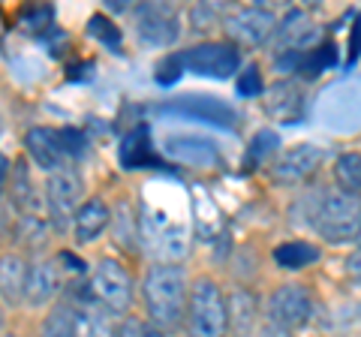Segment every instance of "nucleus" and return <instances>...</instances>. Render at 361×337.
I'll return each mask as SVG.
<instances>
[{
    "instance_id": "nucleus-31",
    "label": "nucleus",
    "mask_w": 361,
    "mask_h": 337,
    "mask_svg": "<svg viewBox=\"0 0 361 337\" xmlns=\"http://www.w3.org/2000/svg\"><path fill=\"white\" fill-rule=\"evenodd\" d=\"M142 334H145V325L135 317H127L123 322H118V329H115V337H142Z\"/></svg>"
},
{
    "instance_id": "nucleus-36",
    "label": "nucleus",
    "mask_w": 361,
    "mask_h": 337,
    "mask_svg": "<svg viewBox=\"0 0 361 337\" xmlns=\"http://www.w3.org/2000/svg\"><path fill=\"white\" fill-rule=\"evenodd\" d=\"M4 325H6V301L0 298V329H4Z\"/></svg>"
},
{
    "instance_id": "nucleus-8",
    "label": "nucleus",
    "mask_w": 361,
    "mask_h": 337,
    "mask_svg": "<svg viewBox=\"0 0 361 337\" xmlns=\"http://www.w3.org/2000/svg\"><path fill=\"white\" fill-rule=\"evenodd\" d=\"M223 27L232 42H238L244 49H256L262 42H268V37L277 30V16L265 6H244L238 13L226 16Z\"/></svg>"
},
{
    "instance_id": "nucleus-30",
    "label": "nucleus",
    "mask_w": 361,
    "mask_h": 337,
    "mask_svg": "<svg viewBox=\"0 0 361 337\" xmlns=\"http://www.w3.org/2000/svg\"><path fill=\"white\" fill-rule=\"evenodd\" d=\"M180 70H184V63H180V54H172V58H166V61L157 63L154 73H157V82H160V85H172V82H178Z\"/></svg>"
},
{
    "instance_id": "nucleus-6",
    "label": "nucleus",
    "mask_w": 361,
    "mask_h": 337,
    "mask_svg": "<svg viewBox=\"0 0 361 337\" xmlns=\"http://www.w3.org/2000/svg\"><path fill=\"white\" fill-rule=\"evenodd\" d=\"M313 317V295L307 286L286 283L268 295V319L277 329H301Z\"/></svg>"
},
{
    "instance_id": "nucleus-14",
    "label": "nucleus",
    "mask_w": 361,
    "mask_h": 337,
    "mask_svg": "<svg viewBox=\"0 0 361 337\" xmlns=\"http://www.w3.org/2000/svg\"><path fill=\"white\" fill-rule=\"evenodd\" d=\"M111 226V208L103 196H90L73 214V235L75 244H90Z\"/></svg>"
},
{
    "instance_id": "nucleus-19",
    "label": "nucleus",
    "mask_w": 361,
    "mask_h": 337,
    "mask_svg": "<svg viewBox=\"0 0 361 337\" xmlns=\"http://www.w3.org/2000/svg\"><path fill=\"white\" fill-rule=\"evenodd\" d=\"M319 259V250L307 241H286L274 250V262L286 271H298V268H307Z\"/></svg>"
},
{
    "instance_id": "nucleus-9",
    "label": "nucleus",
    "mask_w": 361,
    "mask_h": 337,
    "mask_svg": "<svg viewBox=\"0 0 361 337\" xmlns=\"http://www.w3.org/2000/svg\"><path fill=\"white\" fill-rule=\"evenodd\" d=\"M133 21H135V33L142 37V42L157 49L172 46L180 33L178 16L169 9L166 4H142L133 9Z\"/></svg>"
},
{
    "instance_id": "nucleus-32",
    "label": "nucleus",
    "mask_w": 361,
    "mask_h": 337,
    "mask_svg": "<svg viewBox=\"0 0 361 337\" xmlns=\"http://www.w3.org/2000/svg\"><path fill=\"white\" fill-rule=\"evenodd\" d=\"M190 18H193L196 30H208V25H214V13L208 6H193V13H190Z\"/></svg>"
},
{
    "instance_id": "nucleus-26",
    "label": "nucleus",
    "mask_w": 361,
    "mask_h": 337,
    "mask_svg": "<svg viewBox=\"0 0 361 337\" xmlns=\"http://www.w3.org/2000/svg\"><path fill=\"white\" fill-rule=\"evenodd\" d=\"M226 313H229V329L238 325V334H244L247 329H250V319H253V301L247 298L244 292H238V295L226 305Z\"/></svg>"
},
{
    "instance_id": "nucleus-27",
    "label": "nucleus",
    "mask_w": 361,
    "mask_h": 337,
    "mask_svg": "<svg viewBox=\"0 0 361 337\" xmlns=\"http://www.w3.org/2000/svg\"><path fill=\"white\" fill-rule=\"evenodd\" d=\"M90 37H97L99 42H103V46H111V49H121V30L111 25V21L106 18V16H94L90 18Z\"/></svg>"
},
{
    "instance_id": "nucleus-13",
    "label": "nucleus",
    "mask_w": 361,
    "mask_h": 337,
    "mask_svg": "<svg viewBox=\"0 0 361 337\" xmlns=\"http://www.w3.org/2000/svg\"><path fill=\"white\" fill-rule=\"evenodd\" d=\"M61 292V268L54 259H37L30 262L27 286H25V305L27 307H51Z\"/></svg>"
},
{
    "instance_id": "nucleus-25",
    "label": "nucleus",
    "mask_w": 361,
    "mask_h": 337,
    "mask_svg": "<svg viewBox=\"0 0 361 337\" xmlns=\"http://www.w3.org/2000/svg\"><path fill=\"white\" fill-rule=\"evenodd\" d=\"M277 148H280V136L274 130H259L256 136L250 139V148H247V157H244V168H256L262 166L271 157H277Z\"/></svg>"
},
{
    "instance_id": "nucleus-3",
    "label": "nucleus",
    "mask_w": 361,
    "mask_h": 337,
    "mask_svg": "<svg viewBox=\"0 0 361 337\" xmlns=\"http://www.w3.org/2000/svg\"><path fill=\"white\" fill-rule=\"evenodd\" d=\"M133 295L135 286L127 265L111 259V256H103L87 277V298L106 307L109 313H127L133 307Z\"/></svg>"
},
{
    "instance_id": "nucleus-28",
    "label": "nucleus",
    "mask_w": 361,
    "mask_h": 337,
    "mask_svg": "<svg viewBox=\"0 0 361 337\" xmlns=\"http://www.w3.org/2000/svg\"><path fill=\"white\" fill-rule=\"evenodd\" d=\"M238 94L241 97H256V94H262V70L253 63V66H247V70L238 75Z\"/></svg>"
},
{
    "instance_id": "nucleus-21",
    "label": "nucleus",
    "mask_w": 361,
    "mask_h": 337,
    "mask_svg": "<svg viewBox=\"0 0 361 337\" xmlns=\"http://www.w3.org/2000/svg\"><path fill=\"white\" fill-rule=\"evenodd\" d=\"M334 181L341 187V193L361 196V154L346 151L334 160Z\"/></svg>"
},
{
    "instance_id": "nucleus-5",
    "label": "nucleus",
    "mask_w": 361,
    "mask_h": 337,
    "mask_svg": "<svg viewBox=\"0 0 361 337\" xmlns=\"http://www.w3.org/2000/svg\"><path fill=\"white\" fill-rule=\"evenodd\" d=\"M45 208H49V220L54 226H63L66 220H73L75 208L85 202V181L73 166H63L58 172L45 175Z\"/></svg>"
},
{
    "instance_id": "nucleus-20",
    "label": "nucleus",
    "mask_w": 361,
    "mask_h": 337,
    "mask_svg": "<svg viewBox=\"0 0 361 337\" xmlns=\"http://www.w3.org/2000/svg\"><path fill=\"white\" fill-rule=\"evenodd\" d=\"M9 196L18 205V211H25V214H33L37 211V187L30 184V172L25 168V163H16V172L9 168Z\"/></svg>"
},
{
    "instance_id": "nucleus-11",
    "label": "nucleus",
    "mask_w": 361,
    "mask_h": 337,
    "mask_svg": "<svg viewBox=\"0 0 361 337\" xmlns=\"http://www.w3.org/2000/svg\"><path fill=\"white\" fill-rule=\"evenodd\" d=\"M163 111H175V115H187V118H199L205 123H217L223 130H232L238 123V111L229 103H223L217 97H178L172 103H166Z\"/></svg>"
},
{
    "instance_id": "nucleus-34",
    "label": "nucleus",
    "mask_w": 361,
    "mask_h": 337,
    "mask_svg": "<svg viewBox=\"0 0 361 337\" xmlns=\"http://www.w3.org/2000/svg\"><path fill=\"white\" fill-rule=\"evenodd\" d=\"M9 157L0 151V199H4V193H6V181H9Z\"/></svg>"
},
{
    "instance_id": "nucleus-12",
    "label": "nucleus",
    "mask_w": 361,
    "mask_h": 337,
    "mask_svg": "<svg viewBox=\"0 0 361 337\" xmlns=\"http://www.w3.org/2000/svg\"><path fill=\"white\" fill-rule=\"evenodd\" d=\"M25 151L33 166H39L42 172H58L66 166V151L61 145V130L51 127H30L25 133Z\"/></svg>"
},
{
    "instance_id": "nucleus-15",
    "label": "nucleus",
    "mask_w": 361,
    "mask_h": 337,
    "mask_svg": "<svg viewBox=\"0 0 361 337\" xmlns=\"http://www.w3.org/2000/svg\"><path fill=\"white\" fill-rule=\"evenodd\" d=\"M27 271H30V262L21 253H4L0 256V298L6 301V307L25 301Z\"/></svg>"
},
{
    "instance_id": "nucleus-22",
    "label": "nucleus",
    "mask_w": 361,
    "mask_h": 337,
    "mask_svg": "<svg viewBox=\"0 0 361 337\" xmlns=\"http://www.w3.org/2000/svg\"><path fill=\"white\" fill-rule=\"evenodd\" d=\"M337 61V46L334 42H322L316 49H304L295 61V73L304 75V78H316L325 66H331Z\"/></svg>"
},
{
    "instance_id": "nucleus-7",
    "label": "nucleus",
    "mask_w": 361,
    "mask_h": 337,
    "mask_svg": "<svg viewBox=\"0 0 361 337\" xmlns=\"http://www.w3.org/2000/svg\"><path fill=\"white\" fill-rule=\"evenodd\" d=\"M180 63L187 70H193L196 75H208V78H229L238 70V49L229 42H202L187 51H180Z\"/></svg>"
},
{
    "instance_id": "nucleus-38",
    "label": "nucleus",
    "mask_w": 361,
    "mask_h": 337,
    "mask_svg": "<svg viewBox=\"0 0 361 337\" xmlns=\"http://www.w3.org/2000/svg\"><path fill=\"white\" fill-rule=\"evenodd\" d=\"M277 337H283V334H277Z\"/></svg>"
},
{
    "instance_id": "nucleus-33",
    "label": "nucleus",
    "mask_w": 361,
    "mask_h": 337,
    "mask_svg": "<svg viewBox=\"0 0 361 337\" xmlns=\"http://www.w3.org/2000/svg\"><path fill=\"white\" fill-rule=\"evenodd\" d=\"M346 277H353L355 283H361V247L355 253H349V259H346Z\"/></svg>"
},
{
    "instance_id": "nucleus-23",
    "label": "nucleus",
    "mask_w": 361,
    "mask_h": 337,
    "mask_svg": "<svg viewBox=\"0 0 361 337\" xmlns=\"http://www.w3.org/2000/svg\"><path fill=\"white\" fill-rule=\"evenodd\" d=\"M123 166H154L160 163L151 151V139H148V127H135L127 139H123Z\"/></svg>"
},
{
    "instance_id": "nucleus-17",
    "label": "nucleus",
    "mask_w": 361,
    "mask_h": 337,
    "mask_svg": "<svg viewBox=\"0 0 361 337\" xmlns=\"http://www.w3.org/2000/svg\"><path fill=\"white\" fill-rule=\"evenodd\" d=\"M304 109V94L295 82H280L268 94V115L277 121H295Z\"/></svg>"
},
{
    "instance_id": "nucleus-18",
    "label": "nucleus",
    "mask_w": 361,
    "mask_h": 337,
    "mask_svg": "<svg viewBox=\"0 0 361 337\" xmlns=\"http://www.w3.org/2000/svg\"><path fill=\"white\" fill-rule=\"evenodd\" d=\"M37 337H82L78 334V317H75V307L70 305H51L49 313L42 317Z\"/></svg>"
},
{
    "instance_id": "nucleus-2",
    "label": "nucleus",
    "mask_w": 361,
    "mask_h": 337,
    "mask_svg": "<svg viewBox=\"0 0 361 337\" xmlns=\"http://www.w3.org/2000/svg\"><path fill=\"white\" fill-rule=\"evenodd\" d=\"M184 325L187 337H226V331H229L226 295L214 277H196L190 283Z\"/></svg>"
},
{
    "instance_id": "nucleus-29",
    "label": "nucleus",
    "mask_w": 361,
    "mask_h": 337,
    "mask_svg": "<svg viewBox=\"0 0 361 337\" xmlns=\"http://www.w3.org/2000/svg\"><path fill=\"white\" fill-rule=\"evenodd\" d=\"M61 145H63L66 157H82L85 148H87V139H85V133H78L73 127H63L61 130Z\"/></svg>"
},
{
    "instance_id": "nucleus-24",
    "label": "nucleus",
    "mask_w": 361,
    "mask_h": 337,
    "mask_svg": "<svg viewBox=\"0 0 361 337\" xmlns=\"http://www.w3.org/2000/svg\"><path fill=\"white\" fill-rule=\"evenodd\" d=\"M166 151L180 157V160H193V154H199V166L217 160L214 145L205 142V139H193V136H172V139H166Z\"/></svg>"
},
{
    "instance_id": "nucleus-4",
    "label": "nucleus",
    "mask_w": 361,
    "mask_h": 337,
    "mask_svg": "<svg viewBox=\"0 0 361 337\" xmlns=\"http://www.w3.org/2000/svg\"><path fill=\"white\" fill-rule=\"evenodd\" d=\"M316 232L325 244H346L361 235V196L329 193L316 211Z\"/></svg>"
},
{
    "instance_id": "nucleus-35",
    "label": "nucleus",
    "mask_w": 361,
    "mask_h": 337,
    "mask_svg": "<svg viewBox=\"0 0 361 337\" xmlns=\"http://www.w3.org/2000/svg\"><path fill=\"white\" fill-rule=\"evenodd\" d=\"M142 337H166V331L154 329V325H151V329H148V325H145V334H142Z\"/></svg>"
},
{
    "instance_id": "nucleus-10",
    "label": "nucleus",
    "mask_w": 361,
    "mask_h": 337,
    "mask_svg": "<svg viewBox=\"0 0 361 337\" xmlns=\"http://www.w3.org/2000/svg\"><path fill=\"white\" fill-rule=\"evenodd\" d=\"M325 154L316 145H292L271 166V178L274 184H301L322 166Z\"/></svg>"
},
{
    "instance_id": "nucleus-16",
    "label": "nucleus",
    "mask_w": 361,
    "mask_h": 337,
    "mask_svg": "<svg viewBox=\"0 0 361 337\" xmlns=\"http://www.w3.org/2000/svg\"><path fill=\"white\" fill-rule=\"evenodd\" d=\"M277 37H280V46H283V54H301L304 46L316 37V27L310 25V18L304 13H289L283 18V25H277Z\"/></svg>"
},
{
    "instance_id": "nucleus-1",
    "label": "nucleus",
    "mask_w": 361,
    "mask_h": 337,
    "mask_svg": "<svg viewBox=\"0 0 361 337\" xmlns=\"http://www.w3.org/2000/svg\"><path fill=\"white\" fill-rule=\"evenodd\" d=\"M187 292H190L187 274L180 265L160 262L148 268V274L142 280V298H145V310H148V319L154 329L169 331L184 322Z\"/></svg>"
},
{
    "instance_id": "nucleus-37",
    "label": "nucleus",
    "mask_w": 361,
    "mask_h": 337,
    "mask_svg": "<svg viewBox=\"0 0 361 337\" xmlns=\"http://www.w3.org/2000/svg\"><path fill=\"white\" fill-rule=\"evenodd\" d=\"M4 337H18V334H4Z\"/></svg>"
}]
</instances>
